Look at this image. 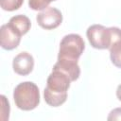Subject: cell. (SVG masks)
Returning a JSON list of instances; mask_svg holds the SVG:
<instances>
[{"label":"cell","mask_w":121,"mask_h":121,"mask_svg":"<svg viewBox=\"0 0 121 121\" xmlns=\"http://www.w3.org/2000/svg\"><path fill=\"white\" fill-rule=\"evenodd\" d=\"M24 3V0H0V6L4 10L13 11L18 9Z\"/></svg>","instance_id":"11"},{"label":"cell","mask_w":121,"mask_h":121,"mask_svg":"<svg viewBox=\"0 0 121 121\" xmlns=\"http://www.w3.org/2000/svg\"><path fill=\"white\" fill-rule=\"evenodd\" d=\"M116 96H117L118 100L121 101V84H119L117 89H116Z\"/></svg>","instance_id":"15"},{"label":"cell","mask_w":121,"mask_h":121,"mask_svg":"<svg viewBox=\"0 0 121 121\" xmlns=\"http://www.w3.org/2000/svg\"><path fill=\"white\" fill-rule=\"evenodd\" d=\"M38 25L44 29H54L62 22L61 12L53 7H47L38 13L36 17Z\"/></svg>","instance_id":"5"},{"label":"cell","mask_w":121,"mask_h":121,"mask_svg":"<svg viewBox=\"0 0 121 121\" xmlns=\"http://www.w3.org/2000/svg\"><path fill=\"white\" fill-rule=\"evenodd\" d=\"M15 31H17L21 36L26 34L31 26V22L29 18L26 15L18 14L11 17L8 23Z\"/></svg>","instance_id":"8"},{"label":"cell","mask_w":121,"mask_h":121,"mask_svg":"<svg viewBox=\"0 0 121 121\" xmlns=\"http://www.w3.org/2000/svg\"><path fill=\"white\" fill-rule=\"evenodd\" d=\"M107 119L109 121H121V108H115L112 110Z\"/></svg>","instance_id":"14"},{"label":"cell","mask_w":121,"mask_h":121,"mask_svg":"<svg viewBox=\"0 0 121 121\" xmlns=\"http://www.w3.org/2000/svg\"><path fill=\"white\" fill-rule=\"evenodd\" d=\"M85 49V43L78 34L65 35L60 43L58 61L78 63L79 57Z\"/></svg>","instance_id":"4"},{"label":"cell","mask_w":121,"mask_h":121,"mask_svg":"<svg viewBox=\"0 0 121 121\" xmlns=\"http://www.w3.org/2000/svg\"><path fill=\"white\" fill-rule=\"evenodd\" d=\"M13 99L18 109L23 111L34 110L40 103V91L31 81L19 83L13 91Z\"/></svg>","instance_id":"3"},{"label":"cell","mask_w":121,"mask_h":121,"mask_svg":"<svg viewBox=\"0 0 121 121\" xmlns=\"http://www.w3.org/2000/svg\"><path fill=\"white\" fill-rule=\"evenodd\" d=\"M1 98V120H9V103L4 95H0Z\"/></svg>","instance_id":"13"},{"label":"cell","mask_w":121,"mask_h":121,"mask_svg":"<svg viewBox=\"0 0 121 121\" xmlns=\"http://www.w3.org/2000/svg\"><path fill=\"white\" fill-rule=\"evenodd\" d=\"M72 82L71 78L64 72L53 69L47 78L46 87L43 91L45 102L51 107H59L67 99V91Z\"/></svg>","instance_id":"1"},{"label":"cell","mask_w":121,"mask_h":121,"mask_svg":"<svg viewBox=\"0 0 121 121\" xmlns=\"http://www.w3.org/2000/svg\"><path fill=\"white\" fill-rule=\"evenodd\" d=\"M53 1L56 0H28V6L33 10H43Z\"/></svg>","instance_id":"12"},{"label":"cell","mask_w":121,"mask_h":121,"mask_svg":"<svg viewBox=\"0 0 121 121\" xmlns=\"http://www.w3.org/2000/svg\"><path fill=\"white\" fill-rule=\"evenodd\" d=\"M53 69H58L69 76L72 81L77 80L80 75V68L78 63L75 62H65V61H57L53 66Z\"/></svg>","instance_id":"9"},{"label":"cell","mask_w":121,"mask_h":121,"mask_svg":"<svg viewBox=\"0 0 121 121\" xmlns=\"http://www.w3.org/2000/svg\"><path fill=\"white\" fill-rule=\"evenodd\" d=\"M34 67V59L31 54L27 52H21L12 61V68L14 72L21 76H26L30 74Z\"/></svg>","instance_id":"7"},{"label":"cell","mask_w":121,"mask_h":121,"mask_svg":"<svg viewBox=\"0 0 121 121\" xmlns=\"http://www.w3.org/2000/svg\"><path fill=\"white\" fill-rule=\"evenodd\" d=\"M86 36L94 48L109 49L114 42L121 40V29L116 26L105 27L102 25H92L87 28Z\"/></svg>","instance_id":"2"},{"label":"cell","mask_w":121,"mask_h":121,"mask_svg":"<svg viewBox=\"0 0 121 121\" xmlns=\"http://www.w3.org/2000/svg\"><path fill=\"white\" fill-rule=\"evenodd\" d=\"M110 49V58L113 65L121 68V40L114 42Z\"/></svg>","instance_id":"10"},{"label":"cell","mask_w":121,"mask_h":121,"mask_svg":"<svg viewBox=\"0 0 121 121\" xmlns=\"http://www.w3.org/2000/svg\"><path fill=\"white\" fill-rule=\"evenodd\" d=\"M21 35L15 31L9 24H5L0 29V43L5 50H12L16 48L21 42Z\"/></svg>","instance_id":"6"}]
</instances>
